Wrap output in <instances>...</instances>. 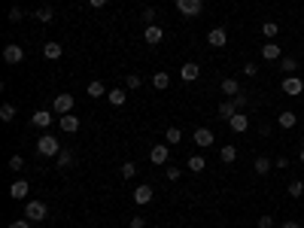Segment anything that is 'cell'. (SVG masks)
Wrapping results in <instances>:
<instances>
[{
    "instance_id": "obj_1",
    "label": "cell",
    "mask_w": 304,
    "mask_h": 228,
    "mask_svg": "<svg viewBox=\"0 0 304 228\" xmlns=\"http://www.w3.org/2000/svg\"><path fill=\"white\" fill-rule=\"evenodd\" d=\"M37 152L43 155V159H58V152H61V143H58V137H52V134H43L37 140Z\"/></svg>"
},
{
    "instance_id": "obj_2",
    "label": "cell",
    "mask_w": 304,
    "mask_h": 228,
    "mask_svg": "<svg viewBox=\"0 0 304 228\" xmlns=\"http://www.w3.org/2000/svg\"><path fill=\"white\" fill-rule=\"evenodd\" d=\"M73 95H67V92H61V95H55V100H52V113L55 116H67V113H73Z\"/></svg>"
},
{
    "instance_id": "obj_3",
    "label": "cell",
    "mask_w": 304,
    "mask_h": 228,
    "mask_svg": "<svg viewBox=\"0 0 304 228\" xmlns=\"http://www.w3.org/2000/svg\"><path fill=\"white\" fill-rule=\"evenodd\" d=\"M49 216V207L43 204V201H28L25 204V219H31V222H43Z\"/></svg>"
},
{
    "instance_id": "obj_4",
    "label": "cell",
    "mask_w": 304,
    "mask_h": 228,
    "mask_svg": "<svg viewBox=\"0 0 304 228\" xmlns=\"http://www.w3.org/2000/svg\"><path fill=\"white\" fill-rule=\"evenodd\" d=\"M176 9H180V15H186V19H195V15H201L204 0H176Z\"/></svg>"
},
{
    "instance_id": "obj_5",
    "label": "cell",
    "mask_w": 304,
    "mask_h": 228,
    "mask_svg": "<svg viewBox=\"0 0 304 228\" xmlns=\"http://www.w3.org/2000/svg\"><path fill=\"white\" fill-rule=\"evenodd\" d=\"M3 61H6V64H22V61H25V49H22L19 43H6V46H3Z\"/></svg>"
},
{
    "instance_id": "obj_6",
    "label": "cell",
    "mask_w": 304,
    "mask_h": 228,
    "mask_svg": "<svg viewBox=\"0 0 304 228\" xmlns=\"http://www.w3.org/2000/svg\"><path fill=\"white\" fill-rule=\"evenodd\" d=\"M283 92L289 95V98H301V92H304V79H298L295 73H292V76H283Z\"/></svg>"
},
{
    "instance_id": "obj_7",
    "label": "cell",
    "mask_w": 304,
    "mask_h": 228,
    "mask_svg": "<svg viewBox=\"0 0 304 228\" xmlns=\"http://www.w3.org/2000/svg\"><path fill=\"white\" fill-rule=\"evenodd\" d=\"M168 159H170V146L168 143H155L149 149V162L152 164H168Z\"/></svg>"
},
{
    "instance_id": "obj_8",
    "label": "cell",
    "mask_w": 304,
    "mask_h": 228,
    "mask_svg": "<svg viewBox=\"0 0 304 228\" xmlns=\"http://www.w3.org/2000/svg\"><path fill=\"white\" fill-rule=\"evenodd\" d=\"M165 40V31L158 28V25H146V31H143V43H149V46H158Z\"/></svg>"
},
{
    "instance_id": "obj_9",
    "label": "cell",
    "mask_w": 304,
    "mask_h": 228,
    "mask_svg": "<svg viewBox=\"0 0 304 228\" xmlns=\"http://www.w3.org/2000/svg\"><path fill=\"white\" fill-rule=\"evenodd\" d=\"M207 43H210L213 49H222V46L228 43V31H225V28H213V31L207 33Z\"/></svg>"
},
{
    "instance_id": "obj_10",
    "label": "cell",
    "mask_w": 304,
    "mask_h": 228,
    "mask_svg": "<svg viewBox=\"0 0 304 228\" xmlns=\"http://www.w3.org/2000/svg\"><path fill=\"white\" fill-rule=\"evenodd\" d=\"M28 192H31L28 180H15V183L9 186V198H12V201H25V198H28Z\"/></svg>"
},
{
    "instance_id": "obj_11",
    "label": "cell",
    "mask_w": 304,
    "mask_h": 228,
    "mask_svg": "<svg viewBox=\"0 0 304 228\" xmlns=\"http://www.w3.org/2000/svg\"><path fill=\"white\" fill-rule=\"evenodd\" d=\"M192 140H195V143H198L201 149H210V146H213V140H216V137H213V131H210V128H198Z\"/></svg>"
},
{
    "instance_id": "obj_12",
    "label": "cell",
    "mask_w": 304,
    "mask_h": 228,
    "mask_svg": "<svg viewBox=\"0 0 304 228\" xmlns=\"http://www.w3.org/2000/svg\"><path fill=\"white\" fill-rule=\"evenodd\" d=\"M58 125H61L64 134H76V131H79V119L67 113V116H58Z\"/></svg>"
},
{
    "instance_id": "obj_13",
    "label": "cell",
    "mask_w": 304,
    "mask_h": 228,
    "mask_svg": "<svg viewBox=\"0 0 304 228\" xmlns=\"http://www.w3.org/2000/svg\"><path fill=\"white\" fill-rule=\"evenodd\" d=\"M152 195H155L152 186H137L131 198H134V204H140V207H143V204H149V201H152Z\"/></svg>"
},
{
    "instance_id": "obj_14",
    "label": "cell",
    "mask_w": 304,
    "mask_h": 228,
    "mask_svg": "<svg viewBox=\"0 0 304 228\" xmlns=\"http://www.w3.org/2000/svg\"><path fill=\"white\" fill-rule=\"evenodd\" d=\"M180 76H183L186 82H195V79H198V76H201V67H198V64H195V61H186V64L180 67Z\"/></svg>"
},
{
    "instance_id": "obj_15",
    "label": "cell",
    "mask_w": 304,
    "mask_h": 228,
    "mask_svg": "<svg viewBox=\"0 0 304 228\" xmlns=\"http://www.w3.org/2000/svg\"><path fill=\"white\" fill-rule=\"evenodd\" d=\"M228 128L235 131V134H243V131L249 128V116H243V113H237V116H231V119H228Z\"/></svg>"
},
{
    "instance_id": "obj_16",
    "label": "cell",
    "mask_w": 304,
    "mask_h": 228,
    "mask_svg": "<svg viewBox=\"0 0 304 228\" xmlns=\"http://www.w3.org/2000/svg\"><path fill=\"white\" fill-rule=\"evenodd\" d=\"M219 89H222V95H225V98L240 95V85H237V79H235V76H225V79L219 82Z\"/></svg>"
},
{
    "instance_id": "obj_17",
    "label": "cell",
    "mask_w": 304,
    "mask_h": 228,
    "mask_svg": "<svg viewBox=\"0 0 304 228\" xmlns=\"http://www.w3.org/2000/svg\"><path fill=\"white\" fill-rule=\"evenodd\" d=\"M31 125H34V128H49V125H52V113H49V110H37V113L31 116Z\"/></svg>"
},
{
    "instance_id": "obj_18",
    "label": "cell",
    "mask_w": 304,
    "mask_h": 228,
    "mask_svg": "<svg viewBox=\"0 0 304 228\" xmlns=\"http://www.w3.org/2000/svg\"><path fill=\"white\" fill-rule=\"evenodd\" d=\"M216 113H219V119H225V122H228L231 116H237L240 110L235 107V100H231V98H228V100H222V103H219V107H216Z\"/></svg>"
},
{
    "instance_id": "obj_19",
    "label": "cell",
    "mask_w": 304,
    "mask_h": 228,
    "mask_svg": "<svg viewBox=\"0 0 304 228\" xmlns=\"http://www.w3.org/2000/svg\"><path fill=\"white\" fill-rule=\"evenodd\" d=\"M43 55H46L49 61H58V58L64 55V46H61V43H43Z\"/></svg>"
},
{
    "instance_id": "obj_20",
    "label": "cell",
    "mask_w": 304,
    "mask_h": 228,
    "mask_svg": "<svg viewBox=\"0 0 304 228\" xmlns=\"http://www.w3.org/2000/svg\"><path fill=\"white\" fill-rule=\"evenodd\" d=\"M262 58H265V61H280L283 52H280L277 43H265V46H262Z\"/></svg>"
},
{
    "instance_id": "obj_21",
    "label": "cell",
    "mask_w": 304,
    "mask_h": 228,
    "mask_svg": "<svg viewBox=\"0 0 304 228\" xmlns=\"http://www.w3.org/2000/svg\"><path fill=\"white\" fill-rule=\"evenodd\" d=\"M271 167H274V162L265 159V155H259V159L253 162V170L259 173V177H268V173H271Z\"/></svg>"
},
{
    "instance_id": "obj_22",
    "label": "cell",
    "mask_w": 304,
    "mask_h": 228,
    "mask_svg": "<svg viewBox=\"0 0 304 228\" xmlns=\"http://www.w3.org/2000/svg\"><path fill=\"white\" fill-rule=\"evenodd\" d=\"M295 122H298V116H295L292 110H283V113L277 116V125H280V128H286V131L295 128Z\"/></svg>"
},
{
    "instance_id": "obj_23",
    "label": "cell",
    "mask_w": 304,
    "mask_h": 228,
    "mask_svg": "<svg viewBox=\"0 0 304 228\" xmlns=\"http://www.w3.org/2000/svg\"><path fill=\"white\" fill-rule=\"evenodd\" d=\"M165 143H168V146H176V143H183V131L176 128V125H170V128L165 131Z\"/></svg>"
},
{
    "instance_id": "obj_24",
    "label": "cell",
    "mask_w": 304,
    "mask_h": 228,
    "mask_svg": "<svg viewBox=\"0 0 304 228\" xmlns=\"http://www.w3.org/2000/svg\"><path fill=\"white\" fill-rule=\"evenodd\" d=\"M73 162H76V155H73V152H64V149L58 152V159H55V164H58L61 170H70V167H73Z\"/></svg>"
},
{
    "instance_id": "obj_25",
    "label": "cell",
    "mask_w": 304,
    "mask_h": 228,
    "mask_svg": "<svg viewBox=\"0 0 304 228\" xmlns=\"http://www.w3.org/2000/svg\"><path fill=\"white\" fill-rule=\"evenodd\" d=\"M106 100H110L113 107H125V100H128V92H122V89H113V92H106Z\"/></svg>"
},
{
    "instance_id": "obj_26",
    "label": "cell",
    "mask_w": 304,
    "mask_h": 228,
    "mask_svg": "<svg viewBox=\"0 0 304 228\" xmlns=\"http://www.w3.org/2000/svg\"><path fill=\"white\" fill-rule=\"evenodd\" d=\"M280 67H283L286 76H292L295 70H298V58H295V55H286V58H280Z\"/></svg>"
},
{
    "instance_id": "obj_27",
    "label": "cell",
    "mask_w": 304,
    "mask_h": 228,
    "mask_svg": "<svg viewBox=\"0 0 304 228\" xmlns=\"http://www.w3.org/2000/svg\"><path fill=\"white\" fill-rule=\"evenodd\" d=\"M219 159H222L225 164H235V162H237V146H222V149H219Z\"/></svg>"
},
{
    "instance_id": "obj_28",
    "label": "cell",
    "mask_w": 304,
    "mask_h": 228,
    "mask_svg": "<svg viewBox=\"0 0 304 228\" xmlns=\"http://www.w3.org/2000/svg\"><path fill=\"white\" fill-rule=\"evenodd\" d=\"M277 33H280V25H277V22H262V37H265V40H274Z\"/></svg>"
},
{
    "instance_id": "obj_29",
    "label": "cell",
    "mask_w": 304,
    "mask_h": 228,
    "mask_svg": "<svg viewBox=\"0 0 304 228\" xmlns=\"http://www.w3.org/2000/svg\"><path fill=\"white\" fill-rule=\"evenodd\" d=\"M34 19H37V22H43V25H49L52 19H55V12H52V6H40L37 12H34Z\"/></svg>"
},
{
    "instance_id": "obj_30",
    "label": "cell",
    "mask_w": 304,
    "mask_h": 228,
    "mask_svg": "<svg viewBox=\"0 0 304 228\" xmlns=\"http://www.w3.org/2000/svg\"><path fill=\"white\" fill-rule=\"evenodd\" d=\"M103 95H106V89H103L101 79H92V82H88V98H103Z\"/></svg>"
},
{
    "instance_id": "obj_31",
    "label": "cell",
    "mask_w": 304,
    "mask_h": 228,
    "mask_svg": "<svg viewBox=\"0 0 304 228\" xmlns=\"http://www.w3.org/2000/svg\"><path fill=\"white\" fill-rule=\"evenodd\" d=\"M207 167V162H204V155H192V159H189V170L192 173H201Z\"/></svg>"
},
{
    "instance_id": "obj_32",
    "label": "cell",
    "mask_w": 304,
    "mask_h": 228,
    "mask_svg": "<svg viewBox=\"0 0 304 228\" xmlns=\"http://www.w3.org/2000/svg\"><path fill=\"white\" fill-rule=\"evenodd\" d=\"M152 85H155L158 92H165L168 85H170V76H168V73H155V76H152Z\"/></svg>"
},
{
    "instance_id": "obj_33",
    "label": "cell",
    "mask_w": 304,
    "mask_h": 228,
    "mask_svg": "<svg viewBox=\"0 0 304 228\" xmlns=\"http://www.w3.org/2000/svg\"><path fill=\"white\" fill-rule=\"evenodd\" d=\"M119 173H122V180H131L134 173H137V164L134 162H122V167H119Z\"/></svg>"
},
{
    "instance_id": "obj_34",
    "label": "cell",
    "mask_w": 304,
    "mask_h": 228,
    "mask_svg": "<svg viewBox=\"0 0 304 228\" xmlns=\"http://www.w3.org/2000/svg\"><path fill=\"white\" fill-rule=\"evenodd\" d=\"M286 192H289V198H301V195H304V183H301V180H292Z\"/></svg>"
},
{
    "instance_id": "obj_35",
    "label": "cell",
    "mask_w": 304,
    "mask_h": 228,
    "mask_svg": "<svg viewBox=\"0 0 304 228\" xmlns=\"http://www.w3.org/2000/svg\"><path fill=\"white\" fill-rule=\"evenodd\" d=\"M12 173H22L25 170V159H22V155H12V159H9V164H6Z\"/></svg>"
},
{
    "instance_id": "obj_36",
    "label": "cell",
    "mask_w": 304,
    "mask_h": 228,
    "mask_svg": "<svg viewBox=\"0 0 304 228\" xmlns=\"http://www.w3.org/2000/svg\"><path fill=\"white\" fill-rule=\"evenodd\" d=\"M15 119V107L12 103H3V107H0V122H12Z\"/></svg>"
},
{
    "instance_id": "obj_37",
    "label": "cell",
    "mask_w": 304,
    "mask_h": 228,
    "mask_svg": "<svg viewBox=\"0 0 304 228\" xmlns=\"http://www.w3.org/2000/svg\"><path fill=\"white\" fill-rule=\"evenodd\" d=\"M125 85H128V89H140V85H143L140 73H128V79H125Z\"/></svg>"
},
{
    "instance_id": "obj_38",
    "label": "cell",
    "mask_w": 304,
    "mask_h": 228,
    "mask_svg": "<svg viewBox=\"0 0 304 228\" xmlns=\"http://www.w3.org/2000/svg\"><path fill=\"white\" fill-rule=\"evenodd\" d=\"M259 228H274V216L271 213H262L259 216Z\"/></svg>"
},
{
    "instance_id": "obj_39",
    "label": "cell",
    "mask_w": 304,
    "mask_h": 228,
    "mask_svg": "<svg viewBox=\"0 0 304 228\" xmlns=\"http://www.w3.org/2000/svg\"><path fill=\"white\" fill-rule=\"evenodd\" d=\"M231 100H235V107H237V110H243L246 103H249V98H246L243 92H240V95H235V98H231Z\"/></svg>"
},
{
    "instance_id": "obj_40",
    "label": "cell",
    "mask_w": 304,
    "mask_h": 228,
    "mask_svg": "<svg viewBox=\"0 0 304 228\" xmlns=\"http://www.w3.org/2000/svg\"><path fill=\"white\" fill-rule=\"evenodd\" d=\"M180 177H183V170L170 164V167H168V180H170V183H176V180H180Z\"/></svg>"
},
{
    "instance_id": "obj_41",
    "label": "cell",
    "mask_w": 304,
    "mask_h": 228,
    "mask_svg": "<svg viewBox=\"0 0 304 228\" xmlns=\"http://www.w3.org/2000/svg\"><path fill=\"white\" fill-rule=\"evenodd\" d=\"M140 15H143V22H146V25H152V22H155V9H152V6H146Z\"/></svg>"
},
{
    "instance_id": "obj_42",
    "label": "cell",
    "mask_w": 304,
    "mask_h": 228,
    "mask_svg": "<svg viewBox=\"0 0 304 228\" xmlns=\"http://www.w3.org/2000/svg\"><path fill=\"white\" fill-rule=\"evenodd\" d=\"M22 19H25V15H22V9H19V6H12V9H9V22H15V25H19Z\"/></svg>"
},
{
    "instance_id": "obj_43",
    "label": "cell",
    "mask_w": 304,
    "mask_h": 228,
    "mask_svg": "<svg viewBox=\"0 0 304 228\" xmlns=\"http://www.w3.org/2000/svg\"><path fill=\"white\" fill-rule=\"evenodd\" d=\"M243 73H246V76H256V73H259V67H256L253 61H246V64H243Z\"/></svg>"
},
{
    "instance_id": "obj_44",
    "label": "cell",
    "mask_w": 304,
    "mask_h": 228,
    "mask_svg": "<svg viewBox=\"0 0 304 228\" xmlns=\"http://www.w3.org/2000/svg\"><path fill=\"white\" fill-rule=\"evenodd\" d=\"M9 228H31V219H15L9 222Z\"/></svg>"
},
{
    "instance_id": "obj_45",
    "label": "cell",
    "mask_w": 304,
    "mask_h": 228,
    "mask_svg": "<svg viewBox=\"0 0 304 228\" xmlns=\"http://www.w3.org/2000/svg\"><path fill=\"white\" fill-rule=\"evenodd\" d=\"M274 167H280V170H286V167H289V159H286V155H280V159L274 162Z\"/></svg>"
},
{
    "instance_id": "obj_46",
    "label": "cell",
    "mask_w": 304,
    "mask_h": 228,
    "mask_svg": "<svg viewBox=\"0 0 304 228\" xmlns=\"http://www.w3.org/2000/svg\"><path fill=\"white\" fill-rule=\"evenodd\" d=\"M88 6H92V9H103L106 0H88Z\"/></svg>"
},
{
    "instance_id": "obj_47",
    "label": "cell",
    "mask_w": 304,
    "mask_h": 228,
    "mask_svg": "<svg viewBox=\"0 0 304 228\" xmlns=\"http://www.w3.org/2000/svg\"><path fill=\"white\" fill-rule=\"evenodd\" d=\"M143 225H146V219H143V216H134V219H131V228H143Z\"/></svg>"
},
{
    "instance_id": "obj_48",
    "label": "cell",
    "mask_w": 304,
    "mask_h": 228,
    "mask_svg": "<svg viewBox=\"0 0 304 228\" xmlns=\"http://www.w3.org/2000/svg\"><path fill=\"white\" fill-rule=\"evenodd\" d=\"M283 228H301V225H298L295 219H286V222H283Z\"/></svg>"
},
{
    "instance_id": "obj_49",
    "label": "cell",
    "mask_w": 304,
    "mask_h": 228,
    "mask_svg": "<svg viewBox=\"0 0 304 228\" xmlns=\"http://www.w3.org/2000/svg\"><path fill=\"white\" fill-rule=\"evenodd\" d=\"M298 159H301V164H304V146H301V155H298Z\"/></svg>"
},
{
    "instance_id": "obj_50",
    "label": "cell",
    "mask_w": 304,
    "mask_h": 228,
    "mask_svg": "<svg viewBox=\"0 0 304 228\" xmlns=\"http://www.w3.org/2000/svg\"><path fill=\"white\" fill-rule=\"evenodd\" d=\"M301 140H304V131H301Z\"/></svg>"
}]
</instances>
